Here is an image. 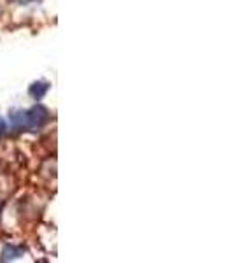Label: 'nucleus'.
<instances>
[{"mask_svg": "<svg viewBox=\"0 0 233 263\" xmlns=\"http://www.w3.org/2000/svg\"><path fill=\"white\" fill-rule=\"evenodd\" d=\"M47 88H49L47 82H35V84H32V88H30V95L35 100H40L47 93Z\"/></svg>", "mask_w": 233, "mask_h": 263, "instance_id": "2", "label": "nucleus"}, {"mask_svg": "<svg viewBox=\"0 0 233 263\" xmlns=\"http://www.w3.org/2000/svg\"><path fill=\"white\" fill-rule=\"evenodd\" d=\"M21 256V249L14 248V246H5L4 251H2V260L7 262V260H16Z\"/></svg>", "mask_w": 233, "mask_h": 263, "instance_id": "3", "label": "nucleus"}, {"mask_svg": "<svg viewBox=\"0 0 233 263\" xmlns=\"http://www.w3.org/2000/svg\"><path fill=\"white\" fill-rule=\"evenodd\" d=\"M0 12H2V9H0Z\"/></svg>", "mask_w": 233, "mask_h": 263, "instance_id": "6", "label": "nucleus"}, {"mask_svg": "<svg viewBox=\"0 0 233 263\" xmlns=\"http://www.w3.org/2000/svg\"><path fill=\"white\" fill-rule=\"evenodd\" d=\"M16 2H18V4H28L30 0H16Z\"/></svg>", "mask_w": 233, "mask_h": 263, "instance_id": "5", "label": "nucleus"}, {"mask_svg": "<svg viewBox=\"0 0 233 263\" xmlns=\"http://www.w3.org/2000/svg\"><path fill=\"white\" fill-rule=\"evenodd\" d=\"M14 120H19V124L25 128H39L47 121V110L42 106H35L28 112H21L19 118H14Z\"/></svg>", "mask_w": 233, "mask_h": 263, "instance_id": "1", "label": "nucleus"}, {"mask_svg": "<svg viewBox=\"0 0 233 263\" xmlns=\"http://www.w3.org/2000/svg\"><path fill=\"white\" fill-rule=\"evenodd\" d=\"M4 128H5V124H4V121L0 120V134H2V130H4Z\"/></svg>", "mask_w": 233, "mask_h": 263, "instance_id": "4", "label": "nucleus"}]
</instances>
